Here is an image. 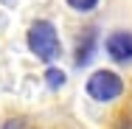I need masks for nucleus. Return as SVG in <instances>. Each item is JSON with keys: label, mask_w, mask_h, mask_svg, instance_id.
Masks as SVG:
<instances>
[{"label": "nucleus", "mask_w": 132, "mask_h": 129, "mask_svg": "<svg viewBox=\"0 0 132 129\" xmlns=\"http://www.w3.org/2000/svg\"><path fill=\"white\" fill-rule=\"evenodd\" d=\"M96 28H90V31H84L79 37V42H76V67H84V65H90V59H93V53H96Z\"/></svg>", "instance_id": "obj_4"}, {"label": "nucleus", "mask_w": 132, "mask_h": 129, "mask_svg": "<svg viewBox=\"0 0 132 129\" xmlns=\"http://www.w3.org/2000/svg\"><path fill=\"white\" fill-rule=\"evenodd\" d=\"M45 81H48V87H53V90L62 87L65 84V70L62 67H48L45 70Z\"/></svg>", "instance_id": "obj_5"}, {"label": "nucleus", "mask_w": 132, "mask_h": 129, "mask_svg": "<svg viewBox=\"0 0 132 129\" xmlns=\"http://www.w3.org/2000/svg\"><path fill=\"white\" fill-rule=\"evenodd\" d=\"M28 48H31V53H34L37 59H42V62H53V59L62 53L59 34H56L53 23H48V20H37V23H31V28H28Z\"/></svg>", "instance_id": "obj_1"}, {"label": "nucleus", "mask_w": 132, "mask_h": 129, "mask_svg": "<svg viewBox=\"0 0 132 129\" xmlns=\"http://www.w3.org/2000/svg\"><path fill=\"white\" fill-rule=\"evenodd\" d=\"M107 53L115 62H132V34L129 31H112L107 37Z\"/></svg>", "instance_id": "obj_3"}, {"label": "nucleus", "mask_w": 132, "mask_h": 129, "mask_svg": "<svg viewBox=\"0 0 132 129\" xmlns=\"http://www.w3.org/2000/svg\"><path fill=\"white\" fill-rule=\"evenodd\" d=\"M68 6H70L73 11H81V14H84V11H93V8L98 6V0H68Z\"/></svg>", "instance_id": "obj_6"}, {"label": "nucleus", "mask_w": 132, "mask_h": 129, "mask_svg": "<svg viewBox=\"0 0 132 129\" xmlns=\"http://www.w3.org/2000/svg\"><path fill=\"white\" fill-rule=\"evenodd\" d=\"M87 93H90V98H96V101H101V104L115 101L124 93V81L112 70H96L93 76L87 79Z\"/></svg>", "instance_id": "obj_2"}]
</instances>
